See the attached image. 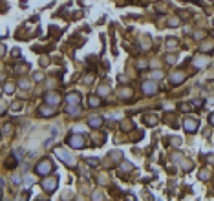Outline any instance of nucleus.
Segmentation results:
<instances>
[{"label":"nucleus","instance_id":"obj_24","mask_svg":"<svg viewBox=\"0 0 214 201\" xmlns=\"http://www.w3.org/2000/svg\"><path fill=\"white\" fill-rule=\"evenodd\" d=\"M108 92H110V90H108V88H103V86H101V88H99V93H101V95H103V93H108Z\"/></svg>","mask_w":214,"mask_h":201},{"label":"nucleus","instance_id":"obj_7","mask_svg":"<svg viewBox=\"0 0 214 201\" xmlns=\"http://www.w3.org/2000/svg\"><path fill=\"white\" fill-rule=\"evenodd\" d=\"M57 156L62 159V163H64V165H68V166H73V165H75V159H72V156H70V154H66L64 150H57Z\"/></svg>","mask_w":214,"mask_h":201},{"label":"nucleus","instance_id":"obj_26","mask_svg":"<svg viewBox=\"0 0 214 201\" xmlns=\"http://www.w3.org/2000/svg\"><path fill=\"white\" fill-rule=\"evenodd\" d=\"M13 183H17V185L20 183V177H19V176H13Z\"/></svg>","mask_w":214,"mask_h":201},{"label":"nucleus","instance_id":"obj_5","mask_svg":"<svg viewBox=\"0 0 214 201\" xmlns=\"http://www.w3.org/2000/svg\"><path fill=\"white\" fill-rule=\"evenodd\" d=\"M198 121L196 119H185V122H183V126H185V132H189V134H194L196 130H198Z\"/></svg>","mask_w":214,"mask_h":201},{"label":"nucleus","instance_id":"obj_2","mask_svg":"<svg viewBox=\"0 0 214 201\" xmlns=\"http://www.w3.org/2000/svg\"><path fill=\"white\" fill-rule=\"evenodd\" d=\"M66 143L70 144V148H75V150L82 148V146H86V139H84L82 135H77V134H75V135L72 134V135L66 139Z\"/></svg>","mask_w":214,"mask_h":201},{"label":"nucleus","instance_id":"obj_17","mask_svg":"<svg viewBox=\"0 0 214 201\" xmlns=\"http://www.w3.org/2000/svg\"><path fill=\"white\" fill-rule=\"evenodd\" d=\"M209 177H211V176H209V172H207V170H201V172H199V179H201V181H207Z\"/></svg>","mask_w":214,"mask_h":201},{"label":"nucleus","instance_id":"obj_27","mask_svg":"<svg viewBox=\"0 0 214 201\" xmlns=\"http://www.w3.org/2000/svg\"><path fill=\"white\" fill-rule=\"evenodd\" d=\"M26 199H28V192H26V194H24V196H22V198H20L19 201H26Z\"/></svg>","mask_w":214,"mask_h":201},{"label":"nucleus","instance_id":"obj_12","mask_svg":"<svg viewBox=\"0 0 214 201\" xmlns=\"http://www.w3.org/2000/svg\"><path fill=\"white\" fill-rule=\"evenodd\" d=\"M66 113H68V115H72V117H79L81 108H79V106H68V108H66Z\"/></svg>","mask_w":214,"mask_h":201},{"label":"nucleus","instance_id":"obj_16","mask_svg":"<svg viewBox=\"0 0 214 201\" xmlns=\"http://www.w3.org/2000/svg\"><path fill=\"white\" fill-rule=\"evenodd\" d=\"M174 46H177V40H176V39H167V48H170V49H172Z\"/></svg>","mask_w":214,"mask_h":201},{"label":"nucleus","instance_id":"obj_23","mask_svg":"<svg viewBox=\"0 0 214 201\" xmlns=\"http://www.w3.org/2000/svg\"><path fill=\"white\" fill-rule=\"evenodd\" d=\"M167 62H168V64L176 62V57H174V55H168V57H167Z\"/></svg>","mask_w":214,"mask_h":201},{"label":"nucleus","instance_id":"obj_4","mask_svg":"<svg viewBox=\"0 0 214 201\" xmlns=\"http://www.w3.org/2000/svg\"><path fill=\"white\" fill-rule=\"evenodd\" d=\"M44 101H46L48 104L55 106V104H59V102H60V95H59V93H55V92H48V93L44 95Z\"/></svg>","mask_w":214,"mask_h":201},{"label":"nucleus","instance_id":"obj_30","mask_svg":"<svg viewBox=\"0 0 214 201\" xmlns=\"http://www.w3.org/2000/svg\"><path fill=\"white\" fill-rule=\"evenodd\" d=\"M0 80H4V75H2V73H0Z\"/></svg>","mask_w":214,"mask_h":201},{"label":"nucleus","instance_id":"obj_20","mask_svg":"<svg viewBox=\"0 0 214 201\" xmlns=\"http://www.w3.org/2000/svg\"><path fill=\"white\" fill-rule=\"evenodd\" d=\"M101 199H103V194H101L99 190L97 192H94V201H101Z\"/></svg>","mask_w":214,"mask_h":201},{"label":"nucleus","instance_id":"obj_21","mask_svg":"<svg viewBox=\"0 0 214 201\" xmlns=\"http://www.w3.org/2000/svg\"><path fill=\"white\" fill-rule=\"evenodd\" d=\"M88 163H90V165H92V166H97V165H99V161H97V157H90V159H88Z\"/></svg>","mask_w":214,"mask_h":201},{"label":"nucleus","instance_id":"obj_18","mask_svg":"<svg viewBox=\"0 0 214 201\" xmlns=\"http://www.w3.org/2000/svg\"><path fill=\"white\" fill-rule=\"evenodd\" d=\"M194 64L201 68V66H205V64H207V59H205V57H203V59H194Z\"/></svg>","mask_w":214,"mask_h":201},{"label":"nucleus","instance_id":"obj_9","mask_svg":"<svg viewBox=\"0 0 214 201\" xmlns=\"http://www.w3.org/2000/svg\"><path fill=\"white\" fill-rule=\"evenodd\" d=\"M66 101H68L70 106H79V102H81V93H77V92L68 93V95H66Z\"/></svg>","mask_w":214,"mask_h":201},{"label":"nucleus","instance_id":"obj_1","mask_svg":"<svg viewBox=\"0 0 214 201\" xmlns=\"http://www.w3.org/2000/svg\"><path fill=\"white\" fill-rule=\"evenodd\" d=\"M35 172H37V174H40V176H50V174L53 172V163H51L50 159L40 161L39 165L35 166Z\"/></svg>","mask_w":214,"mask_h":201},{"label":"nucleus","instance_id":"obj_28","mask_svg":"<svg viewBox=\"0 0 214 201\" xmlns=\"http://www.w3.org/2000/svg\"><path fill=\"white\" fill-rule=\"evenodd\" d=\"M209 121H211V124H212V126H214V113H212V115H211V117H209Z\"/></svg>","mask_w":214,"mask_h":201},{"label":"nucleus","instance_id":"obj_25","mask_svg":"<svg viewBox=\"0 0 214 201\" xmlns=\"http://www.w3.org/2000/svg\"><path fill=\"white\" fill-rule=\"evenodd\" d=\"M6 112V104H4V101H0V113H4Z\"/></svg>","mask_w":214,"mask_h":201},{"label":"nucleus","instance_id":"obj_8","mask_svg":"<svg viewBox=\"0 0 214 201\" xmlns=\"http://www.w3.org/2000/svg\"><path fill=\"white\" fill-rule=\"evenodd\" d=\"M143 92H145L146 95H154V93L157 92L156 82H152V80H146V82L143 84Z\"/></svg>","mask_w":214,"mask_h":201},{"label":"nucleus","instance_id":"obj_10","mask_svg":"<svg viewBox=\"0 0 214 201\" xmlns=\"http://www.w3.org/2000/svg\"><path fill=\"white\" fill-rule=\"evenodd\" d=\"M143 121H145V124H148V126H154V124H157L159 117H157V115H152V113H148V115H145V117H143Z\"/></svg>","mask_w":214,"mask_h":201},{"label":"nucleus","instance_id":"obj_19","mask_svg":"<svg viewBox=\"0 0 214 201\" xmlns=\"http://www.w3.org/2000/svg\"><path fill=\"white\" fill-rule=\"evenodd\" d=\"M13 90H15V88H13V84H6V88H4V92H6V93H13Z\"/></svg>","mask_w":214,"mask_h":201},{"label":"nucleus","instance_id":"obj_15","mask_svg":"<svg viewBox=\"0 0 214 201\" xmlns=\"http://www.w3.org/2000/svg\"><path fill=\"white\" fill-rule=\"evenodd\" d=\"M170 80H172L174 84H179V82H183V80H185V73H172Z\"/></svg>","mask_w":214,"mask_h":201},{"label":"nucleus","instance_id":"obj_29","mask_svg":"<svg viewBox=\"0 0 214 201\" xmlns=\"http://www.w3.org/2000/svg\"><path fill=\"white\" fill-rule=\"evenodd\" d=\"M4 51H6V48H4V46H2V44H0V55H2V53H4Z\"/></svg>","mask_w":214,"mask_h":201},{"label":"nucleus","instance_id":"obj_11","mask_svg":"<svg viewBox=\"0 0 214 201\" xmlns=\"http://www.w3.org/2000/svg\"><path fill=\"white\" fill-rule=\"evenodd\" d=\"M212 49H214V42H212V40H203V42H201V51L211 53Z\"/></svg>","mask_w":214,"mask_h":201},{"label":"nucleus","instance_id":"obj_3","mask_svg":"<svg viewBox=\"0 0 214 201\" xmlns=\"http://www.w3.org/2000/svg\"><path fill=\"white\" fill-rule=\"evenodd\" d=\"M42 188H44L48 194L55 192V188H57V177H53V176H46L44 181H42Z\"/></svg>","mask_w":214,"mask_h":201},{"label":"nucleus","instance_id":"obj_13","mask_svg":"<svg viewBox=\"0 0 214 201\" xmlns=\"http://www.w3.org/2000/svg\"><path fill=\"white\" fill-rule=\"evenodd\" d=\"M88 106H90V108H99V106H101V101H99V97H95V95L88 97Z\"/></svg>","mask_w":214,"mask_h":201},{"label":"nucleus","instance_id":"obj_14","mask_svg":"<svg viewBox=\"0 0 214 201\" xmlns=\"http://www.w3.org/2000/svg\"><path fill=\"white\" fill-rule=\"evenodd\" d=\"M88 124H90L92 128H99V126L103 124V119H101V117H90V119H88Z\"/></svg>","mask_w":214,"mask_h":201},{"label":"nucleus","instance_id":"obj_6","mask_svg":"<svg viewBox=\"0 0 214 201\" xmlns=\"http://www.w3.org/2000/svg\"><path fill=\"white\" fill-rule=\"evenodd\" d=\"M39 113H40V117H53V115H55V108L44 104V106H40L39 108Z\"/></svg>","mask_w":214,"mask_h":201},{"label":"nucleus","instance_id":"obj_22","mask_svg":"<svg viewBox=\"0 0 214 201\" xmlns=\"http://www.w3.org/2000/svg\"><path fill=\"white\" fill-rule=\"evenodd\" d=\"M19 84H20V88H28V86H29L26 79H20V82H19Z\"/></svg>","mask_w":214,"mask_h":201}]
</instances>
